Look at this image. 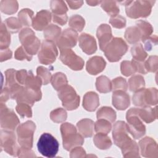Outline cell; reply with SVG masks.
<instances>
[{"label":"cell","instance_id":"cell-1","mask_svg":"<svg viewBox=\"0 0 158 158\" xmlns=\"http://www.w3.org/2000/svg\"><path fill=\"white\" fill-rule=\"evenodd\" d=\"M127 15L131 19L146 18L152 10L155 1H127L123 2Z\"/></svg>","mask_w":158,"mask_h":158},{"label":"cell","instance_id":"cell-2","mask_svg":"<svg viewBox=\"0 0 158 158\" xmlns=\"http://www.w3.org/2000/svg\"><path fill=\"white\" fill-rule=\"evenodd\" d=\"M63 147L67 151H70L75 147L82 146L84 143L83 136L77 133L75 127L68 122L60 125Z\"/></svg>","mask_w":158,"mask_h":158},{"label":"cell","instance_id":"cell-3","mask_svg":"<svg viewBox=\"0 0 158 158\" xmlns=\"http://www.w3.org/2000/svg\"><path fill=\"white\" fill-rule=\"evenodd\" d=\"M128 133L135 139H139L146 133V127L138 116V108L130 109L126 115Z\"/></svg>","mask_w":158,"mask_h":158},{"label":"cell","instance_id":"cell-4","mask_svg":"<svg viewBox=\"0 0 158 158\" xmlns=\"http://www.w3.org/2000/svg\"><path fill=\"white\" fill-rule=\"evenodd\" d=\"M128 45L121 38H113L105 48V56L111 62H117L121 59L128 50Z\"/></svg>","mask_w":158,"mask_h":158},{"label":"cell","instance_id":"cell-5","mask_svg":"<svg viewBox=\"0 0 158 158\" xmlns=\"http://www.w3.org/2000/svg\"><path fill=\"white\" fill-rule=\"evenodd\" d=\"M57 140L50 133H44L41 135L37 143L38 150L43 156L54 157L59 151Z\"/></svg>","mask_w":158,"mask_h":158},{"label":"cell","instance_id":"cell-6","mask_svg":"<svg viewBox=\"0 0 158 158\" xmlns=\"http://www.w3.org/2000/svg\"><path fill=\"white\" fill-rule=\"evenodd\" d=\"M132 101L134 105L139 107L155 106L158 102V92L156 88H144L135 92Z\"/></svg>","mask_w":158,"mask_h":158},{"label":"cell","instance_id":"cell-7","mask_svg":"<svg viewBox=\"0 0 158 158\" xmlns=\"http://www.w3.org/2000/svg\"><path fill=\"white\" fill-rule=\"evenodd\" d=\"M35 128V123L31 120H28L18 126L17 128V141L21 147L30 149L32 148Z\"/></svg>","mask_w":158,"mask_h":158},{"label":"cell","instance_id":"cell-8","mask_svg":"<svg viewBox=\"0 0 158 158\" xmlns=\"http://www.w3.org/2000/svg\"><path fill=\"white\" fill-rule=\"evenodd\" d=\"M19 40L26 51L31 56L35 55L40 47V41L30 28H23L19 33Z\"/></svg>","mask_w":158,"mask_h":158},{"label":"cell","instance_id":"cell-9","mask_svg":"<svg viewBox=\"0 0 158 158\" xmlns=\"http://www.w3.org/2000/svg\"><path fill=\"white\" fill-rule=\"evenodd\" d=\"M58 97L62 106L69 110L76 109L80 105V96L70 85H66L58 91Z\"/></svg>","mask_w":158,"mask_h":158},{"label":"cell","instance_id":"cell-10","mask_svg":"<svg viewBox=\"0 0 158 158\" xmlns=\"http://www.w3.org/2000/svg\"><path fill=\"white\" fill-rule=\"evenodd\" d=\"M0 123L2 128L10 131H14L20 123V120L14 112L3 102H1L0 106Z\"/></svg>","mask_w":158,"mask_h":158},{"label":"cell","instance_id":"cell-11","mask_svg":"<svg viewBox=\"0 0 158 158\" xmlns=\"http://www.w3.org/2000/svg\"><path fill=\"white\" fill-rule=\"evenodd\" d=\"M58 56V51L53 41L44 40L38 52L39 62L44 65L52 64Z\"/></svg>","mask_w":158,"mask_h":158},{"label":"cell","instance_id":"cell-12","mask_svg":"<svg viewBox=\"0 0 158 158\" xmlns=\"http://www.w3.org/2000/svg\"><path fill=\"white\" fill-rule=\"evenodd\" d=\"M112 137L114 144L120 149L132 139L128 135L127 123L123 121H117L113 126Z\"/></svg>","mask_w":158,"mask_h":158},{"label":"cell","instance_id":"cell-13","mask_svg":"<svg viewBox=\"0 0 158 158\" xmlns=\"http://www.w3.org/2000/svg\"><path fill=\"white\" fill-rule=\"evenodd\" d=\"M60 59L64 64L75 71L81 70L85 64L83 59L70 49H60Z\"/></svg>","mask_w":158,"mask_h":158},{"label":"cell","instance_id":"cell-14","mask_svg":"<svg viewBox=\"0 0 158 158\" xmlns=\"http://www.w3.org/2000/svg\"><path fill=\"white\" fill-rule=\"evenodd\" d=\"M1 148L7 154L17 156L19 148L17 144L16 136L13 131L2 129L1 130Z\"/></svg>","mask_w":158,"mask_h":158},{"label":"cell","instance_id":"cell-15","mask_svg":"<svg viewBox=\"0 0 158 158\" xmlns=\"http://www.w3.org/2000/svg\"><path fill=\"white\" fill-rule=\"evenodd\" d=\"M78 40L77 32L72 28H67L63 31L56 41V44L60 49H70L75 46Z\"/></svg>","mask_w":158,"mask_h":158},{"label":"cell","instance_id":"cell-16","mask_svg":"<svg viewBox=\"0 0 158 158\" xmlns=\"http://www.w3.org/2000/svg\"><path fill=\"white\" fill-rule=\"evenodd\" d=\"M16 72L17 70L13 69H7L4 72L6 76L5 86L9 89L10 98L13 99H16L18 94L23 87L17 80Z\"/></svg>","mask_w":158,"mask_h":158},{"label":"cell","instance_id":"cell-17","mask_svg":"<svg viewBox=\"0 0 158 158\" xmlns=\"http://www.w3.org/2000/svg\"><path fill=\"white\" fill-rule=\"evenodd\" d=\"M141 154L144 157L157 158L158 149L156 142L151 137H145L139 141Z\"/></svg>","mask_w":158,"mask_h":158},{"label":"cell","instance_id":"cell-18","mask_svg":"<svg viewBox=\"0 0 158 158\" xmlns=\"http://www.w3.org/2000/svg\"><path fill=\"white\" fill-rule=\"evenodd\" d=\"M42 97L41 91H36L23 86L16 98V101L19 102H25L33 106L36 101H40Z\"/></svg>","mask_w":158,"mask_h":158},{"label":"cell","instance_id":"cell-19","mask_svg":"<svg viewBox=\"0 0 158 158\" xmlns=\"http://www.w3.org/2000/svg\"><path fill=\"white\" fill-rule=\"evenodd\" d=\"M52 14L48 10H41L37 12L36 15L33 19L32 27L38 31L44 30L51 22Z\"/></svg>","mask_w":158,"mask_h":158},{"label":"cell","instance_id":"cell-20","mask_svg":"<svg viewBox=\"0 0 158 158\" xmlns=\"http://www.w3.org/2000/svg\"><path fill=\"white\" fill-rule=\"evenodd\" d=\"M96 36L99 41V48L102 51L114 38L110 27L106 23L99 26L96 32Z\"/></svg>","mask_w":158,"mask_h":158},{"label":"cell","instance_id":"cell-21","mask_svg":"<svg viewBox=\"0 0 158 158\" xmlns=\"http://www.w3.org/2000/svg\"><path fill=\"white\" fill-rule=\"evenodd\" d=\"M78 42L79 46L86 54H93L97 50L96 40L89 34L82 33L78 38Z\"/></svg>","mask_w":158,"mask_h":158},{"label":"cell","instance_id":"cell-22","mask_svg":"<svg viewBox=\"0 0 158 158\" xmlns=\"http://www.w3.org/2000/svg\"><path fill=\"white\" fill-rule=\"evenodd\" d=\"M112 104L118 110H125L130 104V96L122 90L114 91L112 94Z\"/></svg>","mask_w":158,"mask_h":158},{"label":"cell","instance_id":"cell-23","mask_svg":"<svg viewBox=\"0 0 158 158\" xmlns=\"http://www.w3.org/2000/svg\"><path fill=\"white\" fill-rule=\"evenodd\" d=\"M106 65L105 60L101 56H94L90 58L86 63V71L91 75H97L102 72Z\"/></svg>","mask_w":158,"mask_h":158},{"label":"cell","instance_id":"cell-24","mask_svg":"<svg viewBox=\"0 0 158 158\" xmlns=\"http://www.w3.org/2000/svg\"><path fill=\"white\" fill-rule=\"evenodd\" d=\"M99 105L98 94L93 91L87 92L83 96V106L85 110L89 112L94 111Z\"/></svg>","mask_w":158,"mask_h":158},{"label":"cell","instance_id":"cell-25","mask_svg":"<svg viewBox=\"0 0 158 158\" xmlns=\"http://www.w3.org/2000/svg\"><path fill=\"white\" fill-rule=\"evenodd\" d=\"M138 116L142 121L147 123H151L157 118V107L145 106L138 108Z\"/></svg>","mask_w":158,"mask_h":158},{"label":"cell","instance_id":"cell-26","mask_svg":"<svg viewBox=\"0 0 158 158\" xmlns=\"http://www.w3.org/2000/svg\"><path fill=\"white\" fill-rule=\"evenodd\" d=\"M94 122L89 118H84L77 123V127L80 133L84 137H91L94 132Z\"/></svg>","mask_w":158,"mask_h":158},{"label":"cell","instance_id":"cell-27","mask_svg":"<svg viewBox=\"0 0 158 158\" xmlns=\"http://www.w3.org/2000/svg\"><path fill=\"white\" fill-rule=\"evenodd\" d=\"M122 155L126 158L139 157V146L136 142L131 140L121 148Z\"/></svg>","mask_w":158,"mask_h":158},{"label":"cell","instance_id":"cell-28","mask_svg":"<svg viewBox=\"0 0 158 158\" xmlns=\"http://www.w3.org/2000/svg\"><path fill=\"white\" fill-rule=\"evenodd\" d=\"M93 142L98 148L102 150L110 148L112 144L111 139L107 134L102 133H98L94 135Z\"/></svg>","mask_w":158,"mask_h":158},{"label":"cell","instance_id":"cell-29","mask_svg":"<svg viewBox=\"0 0 158 158\" xmlns=\"http://www.w3.org/2000/svg\"><path fill=\"white\" fill-rule=\"evenodd\" d=\"M42 84V80L37 75L34 76L33 72L31 70L28 72L27 77L25 83V87L36 91H40V88Z\"/></svg>","mask_w":158,"mask_h":158},{"label":"cell","instance_id":"cell-30","mask_svg":"<svg viewBox=\"0 0 158 158\" xmlns=\"http://www.w3.org/2000/svg\"><path fill=\"white\" fill-rule=\"evenodd\" d=\"M125 38L130 44L137 43L141 39L140 30L136 25L128 27L125 32Z\"/></svg>","mask_w":158,"mask_h":158},{"label":"cell","instance_id":"cell-31","mask_svg":"<svg viewBox=\"0 0 158 158\" xmlns=\"http://www.w3.org/2000/svg\"><path fill=\"white\" fill-rule=\"evenodd\" d=\"M98 119H105L110 123L114 122L116 119V112L110 107L104 106L101 107L96 113Z\"/></svg>","mask_w":158,"mask_h":158},{"label":"cell","instance_id":"cell-32","mask_svg":"<svg viewBox=\"0 0 158 158\" xmlns=\"http://www.w3.org/2000/svg\"><path fill=\"white\" fill-rule=\"evenodd\" d=\"M44 37L46 40L57 41L61 35V28L56 25L51 24L44 30Z\"/></svg>","mask_w":158,"mask_h":158},{"label":"cell","instance_id":"cell-33","mask_svg":"<svg viewBox=\"0 0 158 158\" xmlns=\"http://www.w3.org/2000/svg\"><path fill=\"white\" fill-rule=\"evenodd\" d=\"M96 88L99 92L107 93L112 90V83L106 76L101 75L96 78Z\"/></svg>","mask_w":158,"mask_h":158},{"label":"cell","instance_id":"cell-34","mask_svg":"<svg viewBox=\"0 0 158 158\" xmlns=\"http://www.w3.org/2000/svg\"><path fill=\"white\" fill-rule=\"evenodd\" d=\"M129 89L131 92H136L144 88L145 81L143 77L140 75H135L128 80Z\"/></svg>","mask_w":158,"mask_h":158},{"label":"cell","instance_id":"cell-35","mask_svg":"<svg viewBox=\"0 0 158 158\" xmlns=\"http://www.w3.org/2000/svg\"><path fill=\"white\" fill-rule=\"evenodd\" d=\"M19 8V4L17 1L2 0L0 2V9L2 12L10 15L15 14Z\"/></svg>","mask_w":158,"mask_h":158},{"label":"cell","instance_id":"cell-36","mask_svg":"<svg viewBox=\"0 0 158 158\" xmlns=\"http://www.w3.org/2000/svg\"><path fill=\"white\" fill-rule=\"evenodd\" d=\"M33 11L30 9H23L18 14L19 20L22 25L29 27L32 25L33 19Z\"/></svg>","mask_w":158,"mask_h":158},{"label":"cell","instance_id":"cell-37","mask_svg":"<svg viewBox=\"0 0 158 158\" xmlns=\"http://www.w3.org/2000/svg\"><path fill=\"white\" fill-rule=\"evenodd\" d=\"M51 84L53 88L57 90H60L64 86L67 85L68 81L65 75L62 72H57L54 73L51 78Z\"/></svg>","mask_w":158,"mask_h":158},{"label":"cell","instance_id":"cell-38","mask_svg":"<svg viewBox=\"0 0 158 158\" xmlns=\"http://www.w3.org/2000/svg\"><path fill=\"white\" fill-rule=\"evenodd\" d=\"M131 53L133 57V59L144 62L148 57V54L143 48L142 44L139 43L135 44L131 48Z\"/></svg>","mask_w":158,"mask_h":158},{"label":"cell","instance_id":"cell-39","mask_svg":"<svg viewBox=\"0 0 158 158\" xmlns=\"http://www.w3.org/2000/svg\"><path fill=\"white\" fill-rule=\"evenodd\" d=\"M136 25L139 28L141 33V41H144L145 39L150 36L153 33V27L147 21L143 20H138L136 22Z\"/></svg>","mask_w":158,"mask_h":158},{"label":"cell","instance_id":"cell-40","mask_svg":"<svg viewBox=\"0 0 158 158\" xmlns=\"http://www.w3.org/2000/svg\"><path fill=\"white\" fill-rule=\"evenodd\" d=\"M101 7L110 17L117 15L120 12L119 7L115 1H103L101 3Z\"/></svg>","mask_w":158,"mask_h":158},{"label":"cell","instance_id":"cell-41","mask_svg":"<svg viewBox=\"0 0 158 158\" xmlns=\"http://www.w3.org/2000/svg\"><path fill=\"white\" fill-rule=\"evenodd\" d=\"M10 43V34L6 28L4 23L1 24L0 30V48L6 49L8 48Z\"/></svg>","mask_w":158,"mask_h":158},{"label":"cell","instance_id":"cell-42","mask_svg":"<svg viewBox=\"0 0 158 158\" xmlns=\"http://www.w3.org/2000/svg\"><path fill=\"white\" fill-rule=\"evenodd\" d=\"M69 25L72 29L77 31H81L85 25V20L80 15H73L69 19Z\"/></svg>","mask_w":158,"mask_h":158},{"label":"cell","instance_id":"cell-43","mask_svg":"<svg viewBox=\"0 0 158 158\" xmlns=\"http://www.w3.org/2000/svg\"><path fill=\"white\" fill-rule=\"evenodd\" d=\"M50 7L52 14L63 15L66 14L68 11L67 6L64 1H51Z\"/></svg>","mask_w":158,"mask_h":158},{"label":"cell","instance_id":"cell-44","mask_svg":"<svg viewBox=\"0 0 158 158\" xmlns=\"http://www.w3.org/2000/svg\"><path fill=\"white\" fill-rule=\"evenodd\" d=\"M112 128L111 123L109 121L105 119H98L94 123V129L97 133L108 134Z\"/></svg>","mask_w":158,"mask_h":158},{"label":"cell","instance_id":"cell-45","mask_svg":"<svg viewBox=\"0 0 158 158\" xmlns=\"http://www.w3.org/2000/svg\"><path fill=\"white\" fill-rule=\"evenodd\" d=\"M5 25L8 31L12 33H17L22 28V24L15 17H9L5 20Z\"/></svg>","mask_w":158,"mask_h":158},{"label":"cell","instance_id":"cell-46","mask_svg":"<svg viewBox=\"0 0 158 158\" xmlns=\"http://www.w3.org/2000/svg\"><path fill=\"white\" fill-rule=\"evenodd\" d=\"M67 117V112L62 108H57L50 114L51 119L56 123L64 122Z\"/></svg>","mask_w":158,"mask_h":158},{"label":"cell","instance_id":"cell-47","mask_svg":"<svg viewBox=\"0 0 158 158\" xmlns=\"http://www.w3.org/2000/svg\"><path fill=\"white\" fill-rule=\"evenodd\" d=\"M31 106L25 102H19L16 106L15 109L17 113L22 117L30 118L32 117V110L31 109Z\"/></svg>","mask_w":158,"mask_h":158},{"label":"cell","instance_id":"cell-48","mask_svg":"<svg viewBox=\"0 0 158 158\" xmlns=\"http://www.w3.org/2000/svg\"><path fill=\"white\" fill-rule=\"evenodd\" d=\"M121 73L126 76H130L136 72L135 67L133 62L131 60H123L120 64Z\"/></svg>","mask_w":158,"mask_h":158},{"label":"cell","instance_id":"cell-49","mask_svg":"<svg viewBox=\"0 0 158 158\" xmlns=\"http://www.w3.org/2000/svg\"><path fill=\"white\" fill-rule=\"evenodd\" d=\"M37 76L39 77L43 82V85L48 84L52 78V75L49 70L43 66H39L36 69Z\"/></svg>","mask_w":158,"mask_h":158},{"label":"cell","instance_id":"cell-50","mask_svg":"<svg viewBox=\"0 0 158 158\" xmlns=\"http://www.w3.org/2000/svg\"><path fill=\"white\" fill-rule=\"evenodd\" d=\"M112 90H122L126 91L128 89V84L125 78L121 77H117L113 79L111 81Z\"/></svg>","mask_w":158,"mask_h":158},{"label":"cell","instance_id":"cell-51","mask_svg":"<svg viewBox=\"0 0 158 158\" xmlns=\"http://www.w3.org/2000/svg\"><path fill=\"white\" fill-rule=\"evenodd\" d=\"M158 66V57L151 56L144 62V67L147 72H156Z\"/></svg>","mask_w":158,"mask_h":158},{"label":"cell","instance_id":"cell-52","mask_svg":"<svg viewBox=\"0 0 158 158\" xmlns=\"http://www.w3.org/2000/svg\"><path fill=\"white\" fill-rule=\"evenodd\" d=\"M109 23L114 28L121 29L126 26V19L122 15H117L110 17Z\"/></svg>","mask_w":158,"mask_h":158},{"label":"cell","instance_id":"cell-53","mask_svg":"<svg viewBox=\"0 0 158 158\" xmlns=\"http://www.w3.org/2000/svg\"><path fill=\"white\" fill-rule=\"evenodd\" d=\"M14 57L17 60H23L26 59L30 61L32 59V56L30 55L22 46L19 47L16 49V51H15Z\"/></svg>","mask_w":158,"mask_h":158},{"label":"cell","instance_id":"cell-54","mask_svg":"<svg viewBox=\"0 0 158 158\" xmlns=\"http://www.w3.org/2000/svg\"><path fill=\"white\" fill-rule=\"evenodd\" d=\"M157 40L158 38L157 35H151L150 36L145 39L144 41H143V42L144 44V49L148 51H151L154 46L157 45Z\"/></svg>","mask_w":158,"mask_h":158},{"label":"cell","instance_id":"cell-55","mask_svg":"<svg viewBox=\"0 0 158 158\" xmlns=\"http://www.w3.org/2000/svg\"><path fill=\"white\" fill-rule=\"evenodd\" d=\"M70 156L71 158H80L86 157V152L84 149L80 146H77L70 150Z\"/></svg>","mask_w":158,"mask_h":158},{"label":"cell","instance_id":"cell-56","mask_svg":"<svg viewBox=\"0 0 158 158\" xmlns=\"http://www.w3.org/2000/svg\"><path fill=\"white\" fill-rule=\"evenodd\" d=\"M17 156L19 157H36L34 152L30 148H19L17 152Z\"/></svg>","mask_w":158,"mask_h":158},{"label":"cell","instance_id":"cell-57","mask_svg":"<svg viewBox=\"0 0 158 158\" xmlns=\"http://www.w3.org/2000/svg\"><path fill=\"white\" fill-rule=\"evenodd\" d=\"M27 74H28V72L25 69L17 70L16 78L19 83H20L21 85H25Z\"/></svg>","mask_w":158,"mask_h":158},{"label":"cell","instance_id":"cell-58","mask_svg":"<svg viewBox=\"0 0 158 158\" xmlns=\"http://www.w3.org/2000/svg\"><path fill=\"white\" fill-rule=\"evenodd\" d=\"M52 17L53 22L59 24L60 25H65L68 20V17L67 14L63 15H56V14H52Z\"/></svg>","mask_w":158,"mask_h":158},{"label":"cell","instance_id":"cell-59","mask_svg":"<svg viewBox=\"0 0 158 158\" xmlns=\"http://www.w3.org/2000/svg\"><path fill=\"white\" fill-rule=\"evenodd\" d=\"M12 51L9 49H2L0 51V61L3 62L5 60H7L12 57Z\"/></svg>","mask_w":158,"mask_h":158},{"label":"cell","instance_id":"cell-60","mask_svg":"<svg viewBox=\"0 0 158 158\" xmlns=\"http://www.w3.org/2000/svg\"><path fill=\"white\" fill-rule=\"evenodd\" d=\"M131 61L135 65L136 72H139L143 74H146L147 73L144 67V62H139L134 59H132Z\"/></svg>","mask_w":158,"mask_h":158},{"label":"cell","instance_id":"cell-61","mask_svg":"<svg viewBox=\"0 0 158 158\" xmlns=\"http://www.w3.org/2000/svg\"><path fill=\"white\" fill-rule=\"evenodd\" d=\"M10 98V92L9 89L4 86V88L1 90V102H6L9 98Z\"/></svg>","mask_w":158,"mask_h":158},{"label":"cell","instance_id":"cell-62","mask_svg":"<svg viewBox=\"0 0 158 158\" xmlns=\"http://www.w3.org/2000/svg\"><path fill=\"white\" fill-rule=\"evenodd\" d=\"M66 2L72 9H77L81 7L83 4V1H67Z\"/></svg>","mask_w":158,"mask_h":158},{"label":"cell","instance_id":"cell-63","mask_svg":"<svg viewBox=\"0 0 158 158\" xmlns=\"http://www.w3.org/2000/svg\"><path fill=\"white\" fill-rule=\"evenodd\" d=\"M86 3L91 6H95L101 3V1H87Z\"/></svg>","mask_w":158,"mask_h":158}]
</instances>
